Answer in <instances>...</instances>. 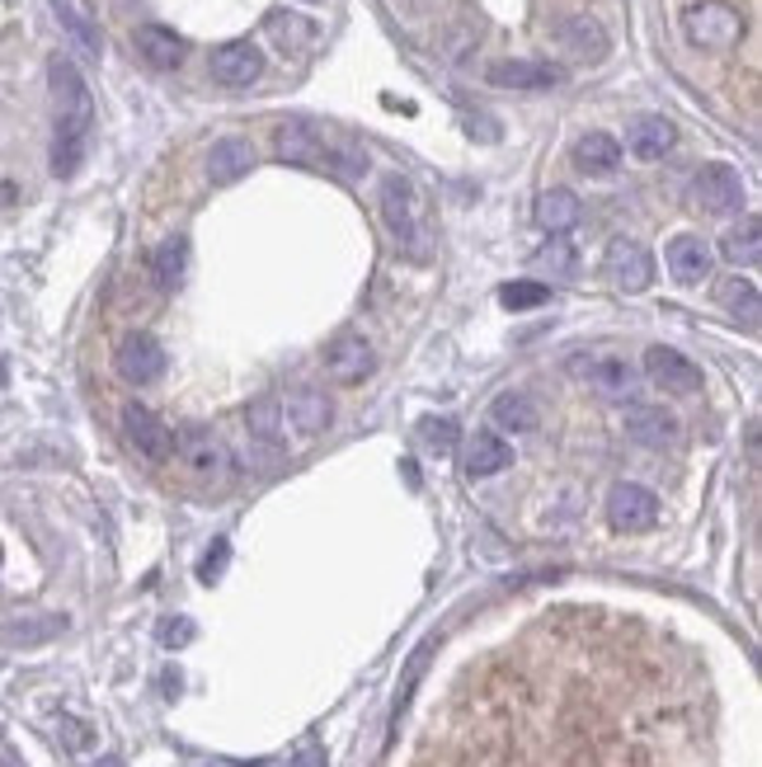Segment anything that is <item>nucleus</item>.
<instances>
[{
    "label": "nucleus",
    "mask_w": 762,
    "mask_h": 767,
    "mask_svg": "<svg viewBox=\"0 0 762 767\" xmlns=\"http://www.w3.org/2000/svg\"><path fill=\"white\" fill-rule=\"evenodd\" d=\"M52 80V99H56V123H52V175L71 179L85 161V147H90V127H94V99L90 85L76 71V62L66 56H52L48 66Z\"/></svg>",
    "instance_id": "1"
},
{
    "label": "nucleus",
    "mask_w": 762,
    "mask_h": 767,
    "mask_svg": "<svg viewBox=\"0 0 762 767\" xmlns=\"http://www.w3.org/2000/svg\"><path fill=\"white\" fill-rule=\"evenodd\" d=\"M381 222H386V231L395 240V250L409 254V260H429L433 254V222H429V203H423V193L415 189V179L409 175H386L381 179Z\"/></svg>",
    "instance_id": "2"
},
{
    "label": "nucleus",
    "mask_w": 762,
    "mask_h": 767,
    "mask_svg": "<svg viewBox=\"0 0 762 767\" xmlns=\"http://www.w3.org/2000/svg\"><path fill=\"white\" fill-rule=\"evenodd\" d=\"M687 38L697 42V48L706 52H729L734 42L744 38V14L729 5V0H701V5L687 10Z\"/></svg>",
    "instance_id": "3"
},
{
    "label": "nucleus",
    "mask_w": 762,
    "mask_h": 767,
    "mask_svg": "<svg viewBox=\"0 0 762 767\" xmlns=\"http://www.w3.org/2000/svg\"><path fill=\"white\" fill-rule=\"evenodd\" d=\"M175 452L193 480H226L236 471V457H231V448H226V438H217L212 429H183Z\"/></svg>",
    "instance_id": "4"
},
{
    "label": "nucleus",
    "mask_w": 762,
    "mask_h": 767,
    "mask_svg": "<svg viewBox=\"0 0 762 767\" xmlns=\"http://www.w3.org/2000/svg\"><path fill=\"white\" fill-rule=\"evenodd\" d=\"M602 274L621 292H645L649 282H655V260H649V250L640 246V240L617 236L612 246H607V254H602Z\"/></svg>",
    "instance_id": "5"
},
{
    "label": "nucleus",
    "mask_w": 762,
    "mask_h": 767,
    "mask_svg": "<svg viewBox=\"0 0 762 767\" xmlns=\"http://www.w3.org/2000/svg\"><path fill=\"white\" fill-rule=\"evenodd\" d=\"M691 203L715 212V217H729V212L744 208V179L734 165H701L697 179H691Z\"/></svg>",
    "instance_id": "6"
},
{
    "label": "nucleus",
    "mask_w": 762,
    "mask_h": 767,
    "mask_svg": "<svg viewBox=\"0 0 762 767\" xmlns=\"http://www.w3.org/2000/svg\"><path fill=\"white\" fill-rule=\"evenodd\" d=\"M113 367H118V377L132 381V387H151V381H161V373H165L161 339L147 335V330L127 335L123 344H118V353H113Z\"/></svg>",
    "instance_id": "7"
},
{
    "label": "nucleus",
    "mask_w": 762,
    "mask_h": 767,
    "mask_svg": "<svg viewBox=\"0 0 762 767\" xmlns=\"http://www.w3.org/2000/svg\"><path fill=\"white\" fill-rule=\"evenodd\" d=\"M645 377L655 381L663 395H697L701 391V367L691 359H683L677 349H663V344H655L645 353Z\"/></svg>",
    "instance_id": "8"
},
{
    "label": "nucleus",
    "mask_w": 762,
    "mask_h": 767,
    "mask_svg": "<svg viewBox=\"0 0 762 767\" xmlns=\"http://www.w3.org/2000/svg\"><path fill=\"white\" fill-rule=\"evenodd\" d=\"M372 367H377L372 344H367L363 335H353V330L334 335L330 349H325V373H330L339 387H358V381L372 377Z\"/></svg>",
    "instance_id": "9"
},
{
    "label": "nucleus",
    "mask_w": 762,
    "mask_h": 767,
    "mask_svg": "<svg viewBox=\"0 0 762 767\" xmlns=\"http://www.w3.org/2000/svg\"><path fill=\"white\" fill-rule=\"evenodd\" d=\"M123 433L147 462H165L169 452H175V433H169V424L161 415H151L147 405H137V401L123 410Z\"/></svg>",
    "instance_id": "10"
},
{
    "label": "nucleus",
    "mask_w": 762,
    "mask_h": 767,
    "mask_svg": "<svg viewBox=\"0 0 762 767\" xmlns=\"http://www.w3.org/2000/svg\"><path fill=\"white\" fill-rule=\"evenodd\" d=\"M607 523L617 532H649L659 523V500L645 486H617L607 494Z\"/></svg>",
    "instance_id": "11"
},
{
    "label": "nucleus",
    "mask_w": 762,
    "mask_h": 767,
    "mask_svg": "<svg viewBox=\"0 0 762 767\" xmlns=\"http://www.w3.org/2000/svg\"><path fill=\"white\" fill-rule=\"evenodd\" d=\"M259 76H264V52L254 48L250 38L226 42V48L212 52V80L226 85V90H245V85H254Z\"/></svg>",
    "instance_id": "12"
},
{
    "label": "nucleus",
    "mask_w": 762,
    "mask_h": 767,
    "mask_svg": "<svg viewBox=\"0 0 762 767\" xmlns=\"http://www.w3.org/2000/svg\"><path fill=\"white\" fill-rule=\"evenodd\" d=\"M663 260H669V274L683 282V288H701L715 268V254L701 236H673L669 250H663Z\"/></svg>",
    "instance_id": "13"
},
{
    "label": "nucleus",
    "mask_w": 762,
    "mask_h": 767,
    "mask_svg": "<svg viewBox=\"0 0 762 767\" xmlns=\"http://www.w3.org/2000/svg\"><path fill=\"white\" fill-rule=\"evenodd\" d=\"M325 151H330V137L320 127H310L302 118L278 127V155L288 165H306V169H325Z\"/></svg>",
    "instance_id": "14"
},
{
    "label": "nucleus",
    "mask_w": 762,
    "mask_h": 767,
    "mask_svg": "<svg viewBox=\"0 0 762 767\" xmlns=\"http://www.w3.org/2000/svg\"><path fill=\"white\" fill-rule=\"evenodd\" d=\"M677 141V127L663 118V113H640V118H631L626 127V147L631 155H640V161H663V155L673 151Z\"/></svg>",
    "instance_id": "15"
},
{
    "label": "nucleus",
    "mask_w": 762,
    "mask_h": 767,
    "mask_svg": "<svg viewBox=\"0 0 762 767\" xmlns=\"http://www.w3.org/2000/svg\"><path fill=\"white\" fill-rule=\"evenodd\" d=\"M490 85H499V90H556L560 85V71L550 62H494L490 66Z\"/></svg>",
    "instance_id": "16"
},
{
    "label": "nucleus",
    "mask_w": 762,
    "mask_h": 767,
    "mask_svg": "<svg viewBox=\"0 0 762 767\" xmlns=\"http://www.w3.org/2000/svg\"><path fill=\"white\" fill-rule=\"evenodd\" d=\"M588 387L602 395V401H631L635 387H640V373L626 359H588L584 367Z\"/></svg>",
    "instance_id": "17"
},
{
    "label": "nucleus",
    "mask_w": 762,
    "mask_h": 767,
    "mask_svg": "<svg viewBox=\"0 0 762 767\" xmlns=\"http://www.w3.org/2000/svg\"><path fill=\"white\" fill-rule=\"evenodd\" d=\"M250 169H254V147L245 137L212 141V151H207V179L212 184H236V179H245Z\"/></svg>",
    "instance_id": "18"
},
{
    "label": "nucleus",
    "mask_w": 762,
    "mask_h": 767,
    "mask_svg": "<svg viewBox=\"0 0 762 767\" xmlns=\"http://www.w3.org/2000/svg\"><path fill=\"white\" fill-rule=\"evenodd\" d=\"M288 419H292V429L302 433V438H316V433L330 429L334 405H330V395H325V391L302 387V391L288 395Z\"/></svg>",
    "instance_id": "19"
},
{
    "label": "nucleus",
    "mask_w": 762,
    "mask_h": 767,
    "mask_svg": "<svg viewBox=\"0 0 762 767\" xmlns=\"http://www.w3.org/2000/svg\"><path fill=\"white\" fill-rule=\"evenodd\" d=\"M245 429H250V438H254V443H259L264 452H282V448H288V419H282V405L274 401V395H259V401H250Z\"/></svg>",
    "instance_id": "20"
},
{
    "label": "nucleus",
    "mask_w": 762,
    "mask_h": 767,
    "mask_svg": "<svg viewBox=\"0 0 762 767\" xmlns=\"http://www.w3.org/2000/svg\"><path fill=\"white\" fill-rule=\"evenodd\" d=\"M626 433L640 448H669L677 438V419L663 405H631L626 410Z\"/></svg>",
    "instance_id": "21"
},
{
    "label": "nucleus",
    "mask_w": 762,
    "mask_h": 767,
    "mask_svg": "<svg viewBox=\"0 0 762 767\" xmlns=\"http://www.w3.org/2000/svg\"><path fill=\"white\" fill-rule=\"evenodd\" d=\"M513 466V448L504 443L499 433H475L471 443H466V476L471 480H490Z\"/></svg>",
    "instance_id": "22"
},
{
    "label": "nucleus",
    "mask_w": 762,
    "mask_h": 767,
    "mask_svg": "<svg viewBox=\"0 0 762 767\" xmlns=\"http://www.w3.org/2000/svg\"><path fill=\"white\" fill-rule=\"evenodd\" d=\"M137 52L147 56L151 66L169 71V66L183 62V38L175 34V28H165V24H141L137 28Z\"/></svg>",
    "instance_id": "23"
},
{
    "label": "nucleus",
    "mask_w": 762,
    "mask_h": 767,
    "mask_svg": "<svg viewBox=\"0 0 762 767\" xmlns=\"http://www.w3.org/2000/svg\"><path fill=\"white\" fill-rule=\"evenodd\" d=\"M560 42L574 56H584V62H602V56H607V34H602V24L593 20V14H574V20H564Z\"/></svg>",
    "instance_id": "24"
},
{
    "label": "nucleus",
    "mask_w": 762,
    "mask_h": 767,
    "mask_svg": "<svg viewBox=\"0 0 762 767\" xmlns=\"http://www.w3.org/2000/svg\"><path fill=\"white\" fill-rule=\"evenodd\" d=\"M574 165L584 169V175H612V169L621 165V147H617V137H607V133H588V137H579V141H574Z\"/></svg>",
    "instance_id": "25"
},
{
    "label": "nucleus",
    "mask_w": 762,
    "mask_h": 767,
    "mask_svg": "<svg viewBox=\"0 0 762 767\" xmlns=\"http://www.w3.org/2000/svg\"><path fill=\"white\" fill-rule=\"evenodd\" d=\"M579 212H584V208H579V193L574 189H546L542 198H536V222H542L550 236L570 231V226L579 222Z\"/></svg>",
    "instance_id": "26"
},
{
    "label": "nucleus",
    "mask_w": 762,
    "mask_h": 767,
    "mask_svg": "<svg viewBox=\"0 0 762 767\" xmlns=\"http://www.w3.org/2000/svg\"><path fill=\"white\" fill-rule=\"evenodd\" d=\"M720 306H725L734 320H744V330H758L762 302H758V288L748 278H725V282H720Z\"/></svg>",
    "instance_id": "27"
},
{
    "label": "nucleus",
    "mask_w": 762,
    "mask_h": 767,
    "mask_svg": "<svg viewBox=\"0 0 762 767\" xmlns=\"http://www.w3.org/2000/svg\"><path fill=\"white\" fill-rule=\"evenodd\" d=\"M720 254H725L729 264L753 268L762 260V226H758V217H744L739 226H734V231L720 240Z\"/></svg>",
    "instance_id": "28"
},
{
    "label": "nucleus",
    "mask_w": 762,
    "mask_h": 767,
    "mask_svg": "<svg viewBox=\"0 0 762 767\" xmlns=\"http://www.w3.org/2000/svg\"><path fill=\"white\" fill-rule=\"evenodd\" d=\"M183 268H189V240L183 236H169L161 250H155V260H151V274L161 288H179L183 282Z\"/></svg>",
    "instance_id": "29"
},
{
    "label": "nucleus",
    "mask_w": 762,
    "mask_h": 767,
    "mask_svg": "<svg viewBox=\"0 0 762 767\" xmlns=\"http://www.w3.org/2000/svg\"><path fill=\"white\" fill-rule=\"evenodd\" d=\"M52 10H56V20H62V28H66L71 38H76V48H80L85 56H99V52H104V38H99V28L85 20V14L71 5V0H52Z\"/></svg>",
    "instance_id": "30"
},
{
    "label": "nucleus",
    "mask_w": 762,
    "mask_h": 767,
    "mask_svg": "<svg viewBox=\"0 0 762 767\" xmlns=\"http://www.w3.org/2000/svg\"><path fill=\"white\" fill-rule=\"evenodd\" d=\"M494 424H499V429H513V433H532L536 429V405L522 391H504L499 401H494Z\"/></svg>",
    "instance_id": "31"
},
{
    "label": "nucleus",
    "mask_w": 762,
    "mask_h": 767,
    "mask_svg": "<svg viewBox=\"0 0 762 767\" xmlns=\"http://www.w3.org/2000/svg\"><path fill=\"white\" fill-rule=\"evenodd\" d=\"M546 302H550V288H546V282H532V278L499 288V306L504 311H532V306H546Z\"/></svg>",
    "instance_id": "32"
},
{
    "label": "nucleus",
    "mask_w": 762,
    "mask_h": 767,
    "mask_svg": "<svg viewBox=\"0 0 762 767\" xmlns=\"http://www.w3.org/2000/svg\"><path fill=\"white\" fill-rule=\"evenodd\" d=\"M457 424L452 419H423L419 424V438H423V452H433V457H452V448H457Z\"/></svg>",
    "instance_id": "33"
},
{
    "label": "nucleus",
    "mask_w": 762,
    "mask_h": 767,
    "mask_svg": "<svg viewBox=\"0 0 762 767\" xmlns=\"http://www.w3.org/2000/svg\"><path fill=\"white\" fill-rule=\"evenodd\" d=\"M268 34H274L288 52H302L310 42V24L296 20V14H268Z\"/></svg>",
    "instance_id": "34"
},
{
    "label": "nucleus",
    "mask_w": 762,
    "mask_h": 767,
    "mask_svg": "<svg viewBox=\"0 0 762 767\" xmlns=\"http://www.w3.org/2000/svg\"><path fill=\"white\" fill-rule=\"evenodd\" d=\"M536 264L550 268V274H556V278H570L574 268H579V254H574L570 240H550V246H546L542 254H536Z\"/></svg>",
    "instance_id": "35"
},
{
    "label": "nucleus",
    "mask_w": 762,
    "mask_h": 767,
    "mask_svg": "<svg viewBox=\"0 0 762 767\" xmlns=\"http://www.w3.org/2000/svg\"><path fill=\"white\" fill-rule=\"evenodd\" d=\"M62 631V621H14V627H5V641L10 645H38L42 636H56Z\"/></svg>",
    "instance_id": "36"
},
{
    "label": "nucleus",
    "mask_w": 762,
    "mask_h": 767,
    "mask_svg": "<svg viewBox=\"0 0 762 767\" xmlns=\"http://www.w3.org/2000/svg\"><path fill=\"white\" fill-rule=\"evenodd\" d=\"M56 734H62V744L71 749V754H85L90 740H94V730L85 726V720H76V716H56Z\"/></svg>",
    "instance_id": "37"
},
{
    "label": "nucleus",
    "mask_w": 762,
    "mask_h": 767,
    "mask_svg": "<svg viewBox=\"0 0 762 767\" xmlns=\"http://www.w3.org/2000/svg\"><path fill=\"white\" fill-rule=\"evenodd\" d=\"M226 561H231V542L226 537H217V542L207 546V556H203V565H198V579L203 584H212V579H221V570H226Z\"/></svg>",
    "instance_id": "38"
},
{
    "label": "nucleus",
    "mask_w": 762,
    "mask_h": 767,
    "mask_svg": "<svg viewBox=\"0 0 762 767\" xmlns=\"http://www.w3.org/2000/svg\"><path fill=\"white\" fill-rule=\"evenodd\" d=\"M193 641V621L189 617H169L165 627H161V645L165 650H179V645H189Z\"/></svg>",
    "instance_id": "39"
},
{
    "label": "nucleus",
    "mask_w": 762,
    "mask_h": 767,
    "mask_svg": "<svg viewBox=\"0 0 762 767\" xmlns=\"http://www.w3.org/2000/svg\"><path fill=\"white\" fill-rule=\"evenodd\" d=\"M292 767H325V754H320L316 744H302V749L292 754Z\"/></svg>",
    "instance_id": "40"
},
{
    "label": "nucleus",
    "mask_w": 762,
    "mask_h": 767,
    "mask_svg": "<svg viewBox=\"0 0 762 767\" xmlns=\"http://www.w3.org/2000/svg\"><path fill=\"white\" fill-rule=\"evenodd\" d=\"M94 767H127V763H123V758H113V754H109V758H99Z\"/></svg>",
    "instance_id": "41"
},
{
    "label": "nucleus",
    "mask_w": 762,
    "mask_h": 767,
    "mask_svg": "<svg viewBox=\"0 0 762 767\" xmlns=\"http://www.w3.org/2000/svg\"><path fill=\"white\" fill-rule=\"evenodd\" d=\"M226 767H268V763H226Z\"/></svg>",
    "instance_id": "42"
},
{
    "label": "nucleus",
    "mask_w": 762,
    "mask_h": 767,
    "mask_svg": "<svg viewBox=\"0 0 762 767\" xmlns=\"http://www.w3.org/2000/svg\"><path fill=\"white\" fill-rule=\"evenodd\" d=\"M306 5H310V0H306Z\"/></svg>",
    "instance_id": "43"
}]
</instances>
